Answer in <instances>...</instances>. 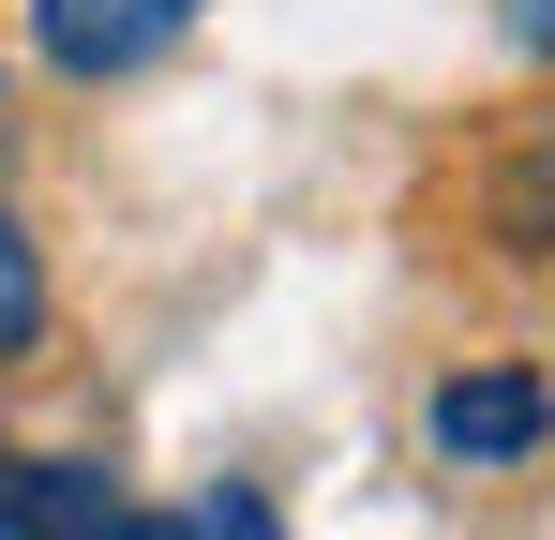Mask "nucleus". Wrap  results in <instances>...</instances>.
I'll return each instance as SVG.
<instances>
[{"label":"nucleus","instance_id":"nucleus-1","mask_svg":"<svg viewBox=\"0 0 555 540\" xmlns=\"http://www.w3.org/2000/svg\"><path fill=\"white\" fill-rule=\"evenodd\" d=\"M555 450V375L541 360H451L421 390V465L436 480H526Z\"/></svg>","mask_w":555,"mask_h":540},{"label":"nucleus","instance_id":"nucleus-2","mask_svg":"<svg viewBox=\"0 0 555 540\" xmlns=\"http://www.w3.org/2000/svg\"><path fill=\"white\" fill-rule=\"evenodd\" d=\"M210 0H15V46L61 90H135L151 61H181Z\"/></svg>","mask_w":555,"mask_h":540},{"label":"nucleus","instance_id":"nucleus-3","mask_svg":"<svg viewBox=\"0 0 555 540\" xmlns=\"http://www.w3.org/2000/svg\"><path fill=\"white\" fill-rule=\"evenodd\" d=\"M465 226L495 270H555V105H511L465 166Z\"/></svg>","mask_w":555,"mask_h":540},{"label":"nucleus","instance_id":"nucleus-4","mask_svg":"<svg viewBox=\"0 0 555 540\" xmlns=\"http://www.w3.org/2000/svg\"><path fill=\"white\" fill-rule=\"evenodd\" d=\"M0 540H120V480L91 450H15L0 465Z\"/></svg>","mask_w":555,"mask_h":540},{"label":"nucleus","instance_id":"nucleus-5","mask_svg":"<svg viewBox=\"0 0 555 540\" xmlns=\"http://www.w3.org/2000/svg\"><path fill=\"white\" fill-rule=\"evenodd\" d=\"M46 346H61V270H46V226L15 210V180H0V375H30Z\"/></svg>","mask_w":555,"mask_h":540},{"label":"nucleus","instance_id":"nucleus-6","mask_svg":"<svg viewBox=\"0 0 555 540\" xmlns=\"http://www.w3.org/2000/svg\"><path fill=\"white\" fill-rule=\"evenodd\" d=\"M120 540H285V511L256 480H195L181 511H135V496H120Z\"/></svg>","mask_w":555,"mask_h":540},{"label":"nucleus","instance_id":"nucleus-7","mask_svg":"<svg viewBox=\"0 0 555 540\" xmlns=\"http://www.w3.org/2000/svg\"><path fill=\"white\" fill-rule=\"evenodd\" d=\"M495 46H511L526 76H555V0H495Z\"/></svg>","mask_w":555,"mask_h":540},{"label":"nucleus","instance_id":"nucleus-8","mask_svg":"<svg viewBox=\"0 0 555 540\" xmlns=\"http://www.w3.org/2000/svg\"><path fill=\"white\" fill-rule=\"evenodd\" d=\"M15 136H30V90H15V46H0V180H15Z\"/></svg>","mask_w":555,"mask_h":540}]
</instances>
